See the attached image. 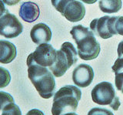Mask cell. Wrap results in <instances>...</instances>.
I'll use <instances>...</instances> for the list:
<instances>
[{
    "instance_id": "6da1fadb",
    "label": "cell",
    "mask_w": 123,
    "mask_h": 115,
    "mask_svg": "<svg viewBox=\"0 0 123 115\" xmlns=\"http://www.w3.org/2000/svg\"><path fill=\"white\" fill-rule=\"evenodd\" d=\"M70 33L77 44V52L81 59L92 60L97 58L101 47L92 30L82 25H77L72 28Z\"/></svg>"
},
{
    "instance_id": "7a4b0ae2",
    "label": "cell",
    "mask_w": 123,
    "mask_h": 115,
    "mask_svg": "<svg viewBox=\"0 0 123 115\" xmlns=\"http://www.w3.org/2000/svg\"><path fill=\"white\" fill-rule=\"evenodd\" d=\"M28 66V76L39 95L44 99L51 98L55 92V76L48 67L31 63Z\"/></svg>"
},
{
    "instance_id": "3957f363",
    "label": "cell",
    "mask_w": 123,
    "mask_h": 115,
    "mask_svg": "<svg viewBox=\"0 0 123 115\" xmlns=\"http://www.w3.org/2000/svg\"><path fill=\"white\" fill-rule=\"evenodd\" d=\"M82 97V92L73 85L64 86L54 94L52 107V115H62L75 112Z\"/></svg>"
},
{
    "instance_id": "277c9868",
    "label": "cell",
    "mask_w": 123,
    "mask_h": 115,
    "mask_svg": "<svg viewBox=\"0 0 123 115\" xmlns=\"http://www.w3.org/2000/svg\"><path fill=\"white\" fill-rule=\"evenodd\" d=\"M77 54L78 52L73 44L69 42H65L62 45L59 50H57L55 62L49 69L55 77H60L78 61Z\"/></svg>"
},
{
    "instance_id": "5b68a950",
    "label": "cell",
    "mask_w": 123,
    "mask_h": 115,
    "mask_svg": "<svg viewBox=\"0 0 123 115\" xmlns=\"http://www.w3.org/2000/svg\"><path fill=\"white\" fill-rule=\"evenodd\" d=\"M91 94L92 101L98 105H109L114 110H117L121 105L119 98L115 94V88L109 82L103 81L98 83L92 89Z\"/></svg>"
},
{
    "instance_id": "8992f818",
    "label": "cell",
    "mask_w": 123,
    "mask_h": 115,
    "mask_svg": "<svg viewBox=\"0 0 123 115\" xmlns=\"http://www.w3.org/2000/svg\"><path fill=\"white\" fill-rule=\"evenodd\" d=\"M57 57V50L51 44L42 43L38 45L33 53L27 58V65L35 63L45 67H51L55 63Z\"/></svg>"
},
{
    "instance_id": "52a82bcc",
    "label": "cell",
    "mask_w": 123,
    "mask_h": 115,
    "mask_svg": "<svg viewBox=\"0 0 123 115\" xmlns=\"http://www.w3.org/2000/svg\"><path fill=\"white\" fill-rule=\"evenodd\" d=\"M117 16H105L99 19H95L90 23V29L96 36L102 39H109L116 35L115 22Z\"/></svg>"
},
{
    "instance_id": "ba28073f",
    "label": "cell",
    "mask_w": 123,
    "mask_h": 115,
    "mask_svg": "<svg viewBox=\"0 0 123 115\" xmlns=\"http://www.w3.org/2000/svg\"><path fill=\"white\" fill-rule=\"evenodd\" d=\"M23 26L13 14L8 13L0 19V35L12 39L22 33Z\"/></svg>"
},
{
    "instance_id": "9c48e42d",
    "label": "cell",
    "mask_w": 123,
    "mask_h": 115,
    "mask_svg": "<svg viewBox=\"0 0 123 115\" xmlns=\"http://www.w3.org/2000/svg\"><path fill=\"white\" fill-rule=\"evenodd\" d=\"M94 70L88 64H80L75 68L72 73V80L79 87H87L92 83L94 79Z\"/></svg>"
},
{
    "instance_id": "30bf717a",
    "label": "cell",
    "mask_w": 123,
    "mask_h": 115,
    "mask_svg": "<svg viewBox=\"0 0 123 115\" xmlns=\"http://www.w3.org/2000/svg\"><path fill=\"white\" fill-rule=\"evenodd\" d=\"M86 15V8L82 2L72 1L69 2L64 9L62 16L72 22H79Z\"/></svg>"
},
{
    "instance_id": "8fae6325",
    "label": "cell",
    "mask_w": 123,
    "mask_h": 115,
    "mask_svg": "<svg viewBox=\"0 0 123 115\" xmlns=\"http://www.w3.org/2000/svg\"><path fill=\"white\" fill-rule=\"evenodd\" d=\"M52 30L49 26L45 23H38L31 29L30 36L34 43L40 45L48 43L52 39Z\"/></svg>"
},
{
    "instance_id": "7c38bea8",
    "label": "cell",
    "mask_w": 123,
    "mask_h": 115,
    "mask_svg": "<svg viewBox=\"0 0 123 115\" xmlns=\"http://www.w3.org/2000/svg\"><path fill=\"white\" fill-rule=\"evenodd\" d=\"M18 14L20 18L25 22H33L39 17V7L35 2H25L21 5Z\"/></svg>"
},
{
    "instance_id": "4fadbf2b",
    "label": "cell",
    "mask_w": 123,
    "mask_h": 115,
    "mask_svg": "<svg viewBox=\"0 0 123 115\" xmlns=\"http://www.w3.org/2000/svg\"><path fill=\"white\" fill-rule=\"evenodd\" d=\"M16 47L12 43L0 40V63H10L16 57Z\"/></svg>"
},
{
    "instance_id": "5bb4252c",
    "label": "cell",
    "mask_w": 123,
    "mask_h": 115,
    "mask_svg": "<svg viewBox=\"0 0 123 115\" xmlns=\"http://www.w3.org/2000/svg\"><path fill=\"white\" fill-rule=\"evenodd\" d=\"M122 0H100L99 8L105 13H115L122 9Z\"/></svg>"
},
{
    "instance_id": "9a60e30c",
    "label": "cell",
    "mask_w": 123,
    "mask_h": 115,
    "mask_svg": "<svg viewBox=\"0 0 123 115\" xmlns=\"http://www.w3.org/2000/svg\"><path fill=\"white\" fill-rule=\"evenodd\" d=\"M11 81V75L9 71L5 67H0V88H5Z\"/></svg>"
},
{
    "instance_id": "2e32d148",
    "label": "cell",
    "mask_w": 123,
    "mask_h": 115,
    "mask_svg": "<svg viewBox=\"0 0 123 115\" xmlns=\"http://www.w3.org/2000/svg\"><path fill=\"white\" fill-rule=\"evenodd\" d=\"M2 115H22L19 107L14 103H9L2 110Z\"/></svg>"
},
{
    "instance_id": "e0dca14e",
    "label": "cell",
    "mask_w": 123,
    "mask_h": 115,
    "mask_svg": "<svg viewBox=\"0 0 123 115\" xmlns=\"http://www.w3.org/2000/svg\"><path fill=\"white\" fill-rule=\"evenodd\" d=\"M14 98L9 93L0 91V110H2L10 103H14Z\"/></svg>"
},
{
    "instance_id": "ac0fdd59",
    "label": "cell",
    "mask_w": 123,
    "mask_h": 115,
    "mask_svg": "<svg viewBox=\"0 0 123 115\" xmlns=\"http://www.w3.org/2000/svg\"><path fill=\"white\" fill-rule=\"evenodd\" d=\"M72 1H75V0H51V2L54 8L62 15L65 8L69 2Z\"/></svg>"
},
{
    "instance_id": "d6986e66",
    "label": "cell",
    "mask_w": 123,
    "mask_h": 115,
    "mask_svg": "<svg viewBox=\"0 0 123 115\" xmlns=\"http://www.w3.org/2000/svg\"><path fill=\"white\" fill-rule=\"evenodd\" d=\"M88 115H114V114L111 110L105 108L94 107L88 111Z\"/></svg>"
},
{
    "instance_id": "ffe728a7",
    "label": "cell",
    "mask_w": 123,
    "mask_h": 115,
    "mask_svg": "<svg viewBox=\"0 0 123 115\" xmlns=\"http://www.w3.org/2000/svg\"><path fill=\"white\" fill-rule=\"evenodd\" d=\"M111 69L115 75L123 74V57H118L111 67Z\"/></svg>"
},
{
    "instance_id": "44dd1931",
    "label": "cell",
    "mask_w": 123,
    "mask_h": 115,
    "mask_svg": "<svg viewBox=\"0 0 123 115\" xmlns=\"http://www.w3.org/2000/svg\"><path fill=\"white\" fill-rule=\"evenodd\" d=\"M115 29L117 34L123 36V16H117L115 22Z\"/></svg>"
},
{
    "instance_id": "7402d4cb",
    "label": "cell",
    "mask_w": 123,
    "mask_h": 115,
    "mask_svg": "<svg viewBox=\"0 0 123 115\" xmlns=\"http://www.w3.org/2000/svg\"><path fill=\"white\" fill-rule=\"evenodd\" d=\"M8 13H9V10L6 8L5 3L3 2L2 0H0V19Z\"/></svg>"
},
{
    "instance_id": "603a6c76",
    "label": "cell",
    "mask_w": 123,
    "mask_h": 115,
    "mask_svg": "<svg viewBox=\"0 0 123 115\" xmlns=\"http://www.w3.org/2000/svg\"><path fill=\"white\" fill-rule=\"evenodd\" d=\"M25 115H45L44 113L42 112V110H38V109H32L29 110L28 113H27Z\"/></svg>"
},
{
    "instance_id": "cb8c5ba5",
    "label": "cell",
    "mask_w": 123,
    "mask_h": 115,
    "mask_svg": "<svg viewBox=\"0 0 123 115\" xmlns=\"http://www.w3.org/2000/svg\"><path fill=\"white\" fill-rule=\"evenodd\" d=\"M117 53H118V57H123V40L120 42L118 46Z\"/></svg>"
},
{
    "instance_id": "d4e9b609",
    "label": "cell",
    "mask_w": 123,
    "mask_h": 115,
    "mask_svg": "<svg viewBox=\"0 0 123 115\" xmlns=\"http://www.w3.org/2000/svg\"><path fill=\"white\" fill-rule=\"evenodd\" d=\"M3 2L8 6H15L21 1V0H2Z\"/></svg>"
},
{
    "instance_id": "484cf974",
    "label": "cell",
    "mask_w": 123,
    "mask_h": 115,
    "mask_svg": "<svg viewBox=\"0 0 123 115\" xmlns=\"http://www.w3.org/2000/svg\"><path fill=\"white\" fill-rule=\"evenodd\" d=\"M81 1L86 3V4H93V3L97 2L98 0H81Z\"/></svg>"
},
{
    "instance_id": "4316f807",
    "label": "cell",
    "mask_w": 123,
    "mask_h": 115,
    "mask_svg": "<svg viewBox=\"0 0 123 115\" xmlns=\"http://www.w3.org/2000/svg\"><path fill=\"white\" fill-rule=\"evenodd\" d=\"M62 115H78L75 112H70V113H66V114H64Z\"/></svg>"
},
{
    "instance_id": "83f0119b",
    "label": "cell",
    "mask_w": 123,
    "mask_h": 115,
    "mask_svg": "<svg viewBox=\"0 0 123 115\" xmlns=\"http://www.w3.org/2000/svg\"><path fill=\"white\" fill-rule=\"evenodd\" d=\"M122 92V94H123V87H122V90H121Z\"/></svg>"
}]
</instances>
